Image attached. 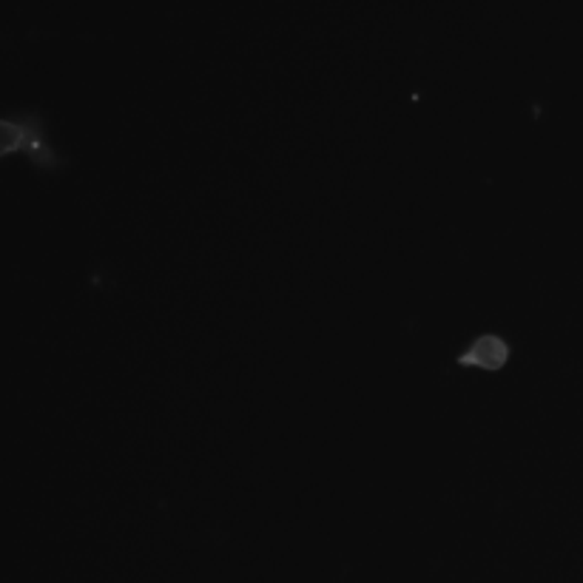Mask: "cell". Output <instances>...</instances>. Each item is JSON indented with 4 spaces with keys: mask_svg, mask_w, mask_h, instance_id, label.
I'll return each mask as SVG.
<instances>
[{
    "mask_svg": "<svg viewBox=\"0 0 583 583\" xmlns=\"http://www.w3.org/2000/svg\"><path fill=\"white\" fill-rule=\"evenodd\" d=\"M14 152L27 154L34 166L43 168V171L60 168V157L49 146L43 119L34 112L18 114V117H0V159Z\"/></svg>",
    "mask_w": 583,
    "mask_h": 583,
    "instance_id": "obj_1",
    "label": "cell"
},
{
    "mask_svg": "<svg viewBox=\"0 0 583 583\" xmlns=\"http://www.w3.org/2000/svg\"><path fill=\"white\" fill-rule=\"evenodd\" d=\"M510 353L512 347L507 345V339L496 336V333H485V336H478L465 353H458L456 365L496 373V371H504L507 362H510Z\"/></svg>",
    "mask_w": 583,
    "mask_h": 583,
    "instance_id": "obj_2",
    "label": "cell"
}]
</instances>
